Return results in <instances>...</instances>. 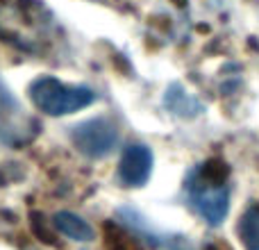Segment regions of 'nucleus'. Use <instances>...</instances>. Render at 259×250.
<instances>
[{"label":"nucleus","mask_w":259,"mask_h":250,"mask_svg":"<svg viewBox=\"0 0 259 250\" xmlns=\"http://www.w3.org/2000/svg\"><path fill=\"white\" fill-rule=\"evenodd\" d=\"M27 128H30V118L23 114L21 105L0 80V139L16 143L27 134Z\"/></svg>","instance_id":"39448f33"},{"label":"nucleus","mask_w":259,"mask_h":250,"mask_svg":"<svg viewBox=\"0 0 259 250\" xmlns=\"http://www.w3.org/2000/svg\"><path fill=\"white\" fill-rule=\"evenodd\" d=\"M71 141L82 155L98 159L114 150L118 141V130L107 118H91L75 125V130L71 132Z\"/></svg>","instance_id":"7ed1b4c3"},{"label":"nucleus","mask_w":259,"mask_h":250,"mask_svg":"<svg viewBox=\"0 0 259 250\" xmlns=\"http://www.w3.org/2000/svg\"><path fill=\"white\" fill-rule=\"evenodd\" d=\"M30 98L39 112L64 116L89 107L96 100V94L82 85H64L57 77H39L30 87Z\"/></svg>","instance_id":"f03ea898"},{"label":"nucleus","mask_w":259,"mask_h":250,"mask_svg":"<svg viewBox=\"0 0 259 250\" xmlns=\"http://www.w3.org/2000/svg\"><path fill=\"white\" fill-rule=\"evenodd\" d=\"M239 239L246 250H259V202L243 212L239 221Z\"/></svg>","instance_id":"0eeeda50"},{"label":"nucleus","mask_w":259,"mask_h":250,"mask_svg":"<svg viewBox=\"0 0 259 250\" xmlns=\"http://www.w3.org/2000/svg\"><path fill=\"white\" fill-rule=\"evenodd\" d=\"M152 171V150L143 143H130L123 150L118 164V178L125 187H141L150 178Z\"/></svg>","instance_id":"20e7f679"},{"label":"nucleus","mask_w":259,"mask_h":250,"mask_svg":"<svg viewBox=\"0 0 259 250\" xmlns=\"http://www.w3.org/2000/svg\"><path fill=\"white\" fill-rule=\"evenodd\" d=\"M53 223L64 237L73 239V241H91L96 239V232L82 216L73 214V212H57L53 216Z\"/></svg>","instance_id":"423d86ee"},{"label":"nucleus","mask_w":259,"mask_h":250,"mask_svg":"<svg viewBox=\"0 0 259 250\" xmlns=\"http://www.w3.org/2000/svg\"><path fill=\"white\" fill-rule=\"evenodd\" d=\"M187 196L191 207L209 225H221L230 210L228 169L221 161L200 164L187 180Z\"/></svg>","instance_id":"f257e3e1"}]
</instances>
